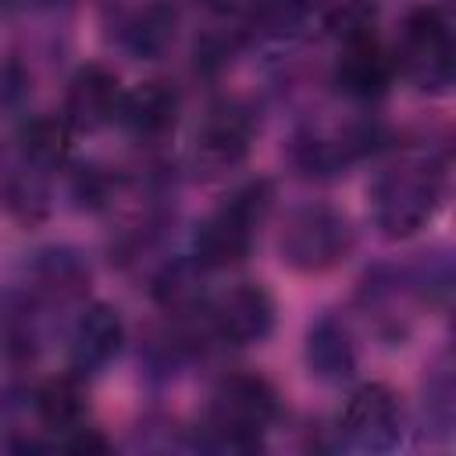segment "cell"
Instances as JSON below:
<instances>
[{"mask_svg":"<svg viewBox=\"0 0 456 456\" xmlns=\"http://www.w3.org/2000/svg\"><path fill=\"white\" fill-rule=\"evenodd\" d=\"M267 210H271V185L267 182H253V185L239 189L221 210H214L200 224V232L192 239V260L207 271L239 264L249 253L253 232L267 217Z\"/></svg>","mask_w":456,"mask_h":456,"instance_id":"1","label":"cell"},{"mask_svg":"<svg viewBox=\"0 0 456 456\" xmlns=\"http://www.w3.org/2000/svg\"><path fill=\"white\" fill-rule=\"evenodd\" d=\"M281 260L296 271H328L353 249V228L349 217L335 207L310 203L289 214L281 239H278Z\"/></svg>","mask_w":456,"mask_h":456,"instance_id":"2","label":"cell"},{"mask_svg":"<svg viewBox=\"0 0 456 456\" xmlns=\"http://www.w3.org/2000/svg\"><path fill=\"white\" fill-rule=\"evenodd\" d=\"M274 388L256 374H228L210 395V431L228 449L253 445L274 420Z\"/></svg>","mask_w":456,"mask_h":456,"instance_id":"3","label":"cell"},{"mask_svg":"<svg viewBox=\"0 0 456 456\" xmlns=\"http://www.w3.org/2000/svg\"><path fill=\"white\" fill-rule=\"evenodd\" d=\"M374 217L388 235H413L438 203V182L428 167H395L374 182Z\"/></svg>","mask_w":456,"mask_h":456,"instance_id":"4","label":"cell"},{"mask_svg":"<svg viewBox=\"0 0 456 456\" xmlns=\"http://www.w3.org/2000/svg\"><path fill=\"white\" fill-rule=\"evenodd\" d=\"M403 68L424 89L449 86V75H452V39H449V25H445L438 7L410 11V18L403 25Z\"/></svg>","mask_w":456,"mask_h":456,"instance_id":"5","label":"cell"},{"mask_svg":"<svg viewBox=\"0 0 456 456\" xmlns=\"http://www.w3.org/2000/svg\"><path fill=\"white\" fill-rule=\"evenodd\" d=\"M210 328L221 342H232V346H253V342H264L274 328V303L271 296L253 285V281H242L228 292H221L214 303H210Z\"/></svg>","mask_w":456,"mask_h":456,"instance_id":"6","label":"cell"},{"mask_svg":"<svg viewBox=\"0 0 456 456\" xmlns=\"http://www.w3.org/2000/svg\"><path fill=\"white\" fill-rule=\"evenodd\" d=\"M253 146V121L239 107H217L196 132L192 160L203 175H224L246 160Z\"/></svg>","mask_w":456,"mask_h":456,"instance_id":"7","label":"cell"},{"mask_svg":"<svg viewBox=\"0 0 456 456\" xmlns=\"http://www.w3.org/2000/svg\"><path fill=\"white\" fill-rule=\"evenodd\" d=\"M338 431L349 445L360 449H388L399 438V399L385 385L356 388L338 417Z\"/></svg>","mask_w":456,"mask_h":456,"instance_id":"8","label":"cell"},{"mask_svg":"<svg viewBox=\"0 0 456 456\" xmlns=\"http://www.w3.org/2000/svg\"><path fill=\"white\" fill-rule=\"evenodd\" d=\"M121 100L125 96H121L118 78L100 64H86L75 71V78L68 86V100H64L68 125H75L82 132L103 128L107 121H114L121 114Z\"/></svg>","mask_w":456,"mask_h":456,"instance_id":"9","label":"cell"},{"mask_svg":"<svg viewBox=\"0 0 456 456\" xmlns=\"http://www.w3.org/2000/svg\"><path fill=\"white\" fill-rule=\"evenodd\" d=\"M121 342H125L121 314L107 303H93L71 331V363L78 370H100L118 356Z\"/></svg>","mask_w":456,"mask_h":456,"instance_id":"10","label":"cell"},{"mask_svg":"<svg viewBox=\"0 0 456 456\" xmlns=\"http://www.w3.org/2000/svg\"><path fill=\"white\" fill-rule=\"evenodd\" d=\"M178 89L171 82H142L139 89H132L125 100H121V118L128 125L132 135L139 139H160L175 128L178 121Z\"/></svg>","mask_w":456,"mask_h":456,"instance_id":"11","label":"cell"},{"mask_svg":"<svg viewBox=\"0 0 456 456\" xmlns=\"http://www.w3.org/2000/svg\"><path fill=\"white\" fill-rule=\"evenodd\" d=\"M388 75H392V64H388V57L378 50L374 39L342 46L335 78H338V86H342L349 96H378V93L388 86Z\"/></svg>","mask_w":456,"mask_h":456,"instance_id":"12","label":"cell"},{"mask_svg":"<svg viewBox=\"0 0 456 456\" xmlns=\"http://www.w3.org/2000/svg\"><path fill=\"white\" fill-rule=\"evenodd\" d=\"M306 360H310L314 374L317 378H328V381H338V378L353 374V363H356L353 342H349V335L335 321H321L310 331V338H306Z\"/></svg>","mask_w":456,"mask_h":456,"instance_id":"13","label":"cell"},{"mask_svg":"<svg viewBox=\"0 0 456 456\" xmlns=\"http://www.w3.org/2000/svg\"><path fill=\"white\" fill-rule=\"evenodd\" d=\"M36 417L50 431L68 435L71 428L86 424V395L71 378H53L36 392Z\"/></svg>","mask_w":456,"mask_h":456,"instance_id":"14","label":"cell"},{"mask_svg":"<svg viewBox=\"0 0 456 456\" xmlns=\"http://www.w3.org/2000/svg\"><path fill=\"white\" fill-rule=\"evenodd\" d=\"M314 11H317V0H249L246 18L256 32L289 39L310 25Z\"/></svg>","mask_w":456,"mask_h":456,"instance_id":"15","label":"cell"},{"mask_svg":"<svg viewBox=\"0 0 456 456\" xmlns=\"http://www.w3.org/2000/svg\"><path fill=\"white\" fill-rule=\"evenodd\" d=\"M21 153L32 164H57L68 153V121L64 118H32L21 128Z\"/></svg>","mask_w":456,"mask_h":456,"instance_id":"16","label":"cell"},{"mask_svg":"<svg viewBox=\"0 0 456 456\" xmlns=\"http://www.w3.org/2000/svg\"><path fill=\"white\" fill-rule=\"evenodd\" d=\"M128 46L139 53V57H157L171 46L175 39V14L167 7H146L125 32Z\"/></svg>","mask_w":456,"mask_h":456,"instance_id":"17","label":"cell"},{"mask_svg":"<svg viewBox=\"0 0 456 456\" xmlns=\"http://www.w3.org/2000/svg\"><path fill=\"white\" fill-rule=\"evenodd\" d=\"M374 21H378V11L374 4L367 0H342L338 7H331L324 14V28L342 43H363V39H374Z\"/></svg>","mask_w":456,"mask_h":456,"instance_id":"18","label":"cell"},{"mask_svg":"<svg viewBox=\"0 0 456 456\" xmlns=\"http://www.w3.org/2000/svg\"><path fill=\"white\" fill-rule=\"evenodd\" d=\"M32 349V317L14 296H0V356H25Z\"/></svg>","mask_w":456,"mask_h":456,"instance_id":"19","label":"cell"},{"mask_svg":"<svg viewBox=\"0 0 456 456\" xmlns=\"http://www.w3.org/2000/svg\"><path fill=\"white\" fill-rule=\"evenodd\" d=\"M157 299L167 310H185L200 299V264H175L157 278Z\"/></svg>","mask_w":456,"mask_h":456,"instance_id":"20","label":"cell"},{"mask_svg":"<svg viewBox=\"0 0 456 456\" xmlns=\"http://www.w3.org/2000/svg\"><path fill=\"white\" fill-rule=\"evenodd\" d=\"M61 449H68V452H107V438H103L96 428L78 424V428H71V431L64 435Z\"/></svg>","mask_w":456,"mask_h":456,"instance_id":"21","label":"cell"}]
</instances>
